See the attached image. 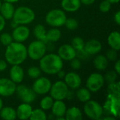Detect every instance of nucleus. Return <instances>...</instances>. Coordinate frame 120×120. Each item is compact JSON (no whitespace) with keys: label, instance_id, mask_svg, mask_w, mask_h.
Here are the masks:
<instances>
[{"label":"nucleus","instance_id":"c85d7f7f","mask_svg":"<svg viewBox=\"0 0 120 120\" xmlns=\"http://www.w3.org/2000/svg\"><path fill=\"white\" fill-rule=\"evenodd\" d=\"M53 104V98L51 96H46L43 98L40 102V106L42 110H47L51 108Z\"/></svg>","mask_w":120,"mask_h":120},{"label":"nucleus","instance_id":"6ab92c4d","mask_svg":"<svg viewBox=\"0 0 120 120\" xmlns=\"http://www.w3.org/2000/svg\"><path fill=\"white\" fill-rule=\"evenodd\" d=\"M62 8L68 12H74L77 11L81 6L80 0H62Z\"/></svg>","mask_w":120,"mask_h":120},{"label":"nucleus","instance_id":"20e7f679","mask_svg":"<svg viewBox=\"0 0 120 120\" xmlns=\"http://www.w3.org/2000/svg\"><path fill=\"white\" fill-rule=\"evenodd\" d=\"M27 56H29L30 58H32V60H40L46 53V44L39 40L34 41L32 43H30L28 48L27 49Z\"/></svg>","mask_w":120,"mask_h":120},{"label":"nucleus","instance_id":"1a4fd4ad","mask_svg":"<svg viewBox=\"0 0 120 120\" xmlns=\"http://www.w3.org/2000/svg\"><path fill=\"white\" fill-rule=\"evenodd\" d=\"M15 92L17 94L18 98L25 103L33 102L36 98V94L34 91L25 85H19L16 86Z\"/></svg>","mask_w":120,"mask_h":120},{"label":"nucleus","instance_id":"c756f323","mask_svg":"<svg viewBox=\"0 0 120 120\" xmlns=\"http://www.w3.org/2000/svg\"><path fill=\"white\" fill-rule=\"evenodd\" d=\"M84 44H85L84 42V40L81 37H76L72 39L71 46L75 49L76 51H80V50L84 49Z\"/></svg>","mask_w":120,"mask_h":120},{"label":"nucleus","instance_id":"393cba45","mask_svg":"<svg viewBox=\"0 0 120 120\" xmlns=\"http://www.w3.org/2000/svg\"><path fill=\"white\" fill-rule=\"evenodd\" d=\"M34 34L35 36V37H37V39L39 41H43L44 43H47L48 41L46 39V30L44 28V27L42 25H37L34 29Z\"/></svg>","mask_w":120,"mask_h":120},{"label":"nucleus","instance_id":"c03bdc74","mask_svg":"<svg viewBox=\"0 0 120 120\" xmlns=\"http://www.w3.org/2000/svg\"><path fill=\"white\" fill-rule=\"evenodd\" d=\"M73 96H74L73 91H68V94H67V96H66V98H67L68 100H71V99H72Z\"/></svg>","mask_w":120,"mask_h":120},{"label":"nucleus","instance_id":"f257e3e1","mask_svg":"<svg viewBox=\"0 0 120 120\" xmlns=\"http://www.w3.org/2000/svg\"><path fill=\"white\" fill-rule=\"evenodd\" d=\"M27 56V48L21 42H12L7 46L5 51V58L12 65L21 64L25 60Z\"/></svg>","mask_w":120,"mask_h":120},{"label":"nucleus","instance_id":"39448f33","mask_svg":"<svg viewBox=\"0 0 120 120\" xmlns=\"http://www.w3.org/2000/svg\"><path fill=\"white\" fill-rule=\"evenodd\" d=\"M45 19L46 23L51 26L61 27L65 24L67 18L63 11L60 9H53L46 14Z\"/></svg>","mask_w":120,"mask_h":120},{"label":"nucleus","instance_id":"ea45409f","mask_svg":"<svg viewBox=\"0 0 120 120\" xmlns=\"http://www.w3.org/2000/svg\"><path fill=\"white\" fill-rule=\"evenodd\" d=\"M115 20L116 22V23L117 25H120V11H118L116 14L115 15Z\"/></svg>","mask_w":120,"mask_h":120},{"label":"nucleus","instance_id":"9b49d317","mask_svg":"<svg viewBox=\"0 0 120 120\" xmlns=\"http://www.w3.org/2000/svg\"><path fill=\"white\" fill-rule=\"evenodd\" d=\"M15 83L7 78L0 79V95L2 96H10L15 93Z\"/></svg>","mask_w":120,"mask_h":120},{"label":"nucleus","instance_id":"3c124183","mask_svg":"<svg viewBox=\"0 0 120 120\" xmlns=\"http://www.w3.org/2000/svg\"><path fill=\"white\" fill-rule=\"evenodd\" d=\"M1 1H0V8H1Z\"/></svg>","mask_w":120,"mask_h":120},{"label":"nucleus","instance_id":"4be33fe9","mask_svg":"<svg viewBox=\"0 0 120 120\" xmlns=\"http://www.w3.org/2000/svg\"><path fill=\"white\" fill-rule=\"evenodd\" d=\"M108 44L116 51L120 49V34L118 32H112L108 38Z\"/></svg>","mask_w":120,"mask_h":120},{"label":"nucleus","instance_id":"aec40b11","mask_svg":"<svg viewBox=\"0 0 120 120\" xmlns=\"http://www.w3.org/2000/svg\"><path fill=\"white\" fill-rule=\"evenodd\" d=\"M53 115L56 117H64L66 112V105L62 101L56 100V102H53V104L51 107Z\"/></svg>","mask_w":120,"mask_h":120},{"label":"nucleus","instance_id":"7ed1b4c3","mask_svg":"<svg viewBox=\"0 0 120 120\" xmlns=\"http://www.w3.org/2000/svg\"><path fill=\"white\" fill-rule=\"evenodd\" d=\"M34 18L35 14L31 8L27 6H20L15 10L13 20L18 25H25L32 22Z\"/></svg>","mask_w":120,"mask_h":120},{"label":"nucleus","instance_id":"58836bf2","mask_svg":"<svg viewBox=\"0 0 120 120\" xmlns=\"http://www.w3.org/2000/svg\"><path fill=\"white\" fill-rule=\"evenodd\" d=\"M4 26H5V18L1 15H0V32L4 29Z\"/></svg>","mask_w":120,"mask_h":120},{"label":"nucleus","instance_id":"f704fd0d","mask_svg":"<svg viewBox=\"0 0 120 120\" xmlns=\"http://www.w3.org/2000/svg\"><path fill=\"white\" fill-rule=\"evenodd\" d=\"M106 58L108 60H111V61H115L117 60V51L112 49H110L107 51L106 53Z\"/></svg>","mask_w":120,"mask_h":120},{"label":"nucleus","instance_id":"72a5a7b5","mask_svg":"<svg viewBox=\"0 0 120 120\" xmlns=\"http://www.w3.org/2000/svg\"><path fill=\"white\" fill-rule=\"evenodd\" d=\"M0 41L4 46H8L13 42V37L8 33H3L0 36Z\"/></svg>","mask_w":120,"mask_h":120},{"label":"nucleus","instance_id":"a19ab883","mask_svg":"<svg viewBox=\"0 0 120 120\" xmlns=\"http://www.w3.org/2000/svg\"><path fill=\"white\" fill-rule=\"evenodd\" d=\"M115 70L119 75L120 73V60H117L115 65Z\"/></svg>","mask_w":120,"mask_h":120},{"label":"nucleus","instance_id":"c9c22d12","mask_svg":"<svg viewBox=\"0 0 120 120\" xmlns=\"http://www.w3.org/2000/svg\"><path fill=\"white\" fill-rule=\"evenodd\" d=\"M110 7H111V4L108 1L105 0V1H103L101 3L99 8H100L101 11H102L103 13H105V12H108V11H110Z\"/></svg>","mask_w":120,"mask_h":120},{"label":"nucleus","instance_id":"37998d69","mask_svg":"<svg viewBox=\"0 0 120 120\" xmlns=\"http://www.w3.org/2000/svg\"><path fill=\"white\" fill-rule=\"evenodd\" d=\"M56 74L58 75V77L59 78H60V79L64 78L65 76V72L64 71H63L62 70H60V71H58Z\"/></svg>","mask_w":120,"mask_h":120},{"label":"nucleus","instance_id":"412c9836","mask_svg":"<svg viewBox=\"0 0 120 120\" xmlns=\"http://www.w3.org/2000/svg\"><path fill=\"white\" fill-rule=\"evenodd\" d=\"M65 120H80L82 119V114L81 110L77 107H72L65 112Z\"/></svg>","mask_w":120,"mask_h":120},{"label":"nucleus","instance_id":"9d476101","mask_svg":"<svg viewBox=\"0 0 120 120\" xmlns=\"http://www.w3.org/2000/svg\"><path fill=\"white\" fill-rule=\"evenodd\" d=\"M51 81L46 77H40L38 78L33 84L32 90L36 94H46L50 91L51 86Z\"/></svg>","mask_w":120,"mask_h":120},{"label":"nucleus","instance_id":"f8f14e48","mask_svg":"<svg viewBox=\"0 0 120 120\" xmlns=\"http://www.w3.org/2000/svg\"><path fill=\"white\" fill-rule=\"evenodd\" d=\"M58 56L62 60H71L77 56V51L75 49L69 44H64L61 46L58 49Z\"/></svg>","mask_w":120,"mask_h":120},{"label":"nucleus","instance_id":"2eb2a0df","mask_svg":"<svg viewBox=\"0 0 120 120\" xmlns=\"http://www.w3.org/2000/svg\"><path fill=\"white\" fill-rule=\"evenodd\" d=\"M102 45L101 42L96 39H91L88 41L85 44L84 49L89 55H95L101 51Z\"/></svg>","mask_w":120,"mask_h":120},{"label":"nucleus","instance_id":"f03ea898","mask_svg":"<svg viewBox=\"0 0 120 120\" xmlns=\"http://www.w3.org/2000/svg\"><path fill=\"white\" fill-rule=\"evenodd\" d=\"M40 69L46 74L54 75L62 70L63 60L57 54L49 53L44 55L40 59Z\"/></svg>","mask_w":120,"mask_h":120},{"label":"nucleus","instance_id":"a211bd4d","mask_svg":"<svg viewBox=\"0 0 120 120\" xmlns=\"http://www.w3.org/2000/svg\"><path fill=\"white\" fill-rule=\"evenodd\" d=\"M14 11H15V8L12 3L5 1L4 3L1 4L0 12L1 13V15L5 19L8 20L13 18Z\"/></svg>","mask_w":120,"mask_h":120},{"label":"nucleus","instance_id":"8fccbe9b","mask_svg":"<svg viewBox=\"0 0 120 120\" xmlns=\"http://www.w3.org/2000/svg\"><path fill=\"white\" fill-rule=\"evenodd\" d=\"M2 107H3V102H2L1 98H0V110H1V109L2 108Z\"/></svg>","mask_w":120,"mask_h":120},{"label":"nucleus","instance_id":"e433bc0d","mask_svg":"<svg viewBox=\"0 0 120 120\" xmlns=\"http://www.w3.org/2000/svg\"><path fill=\"white\" fill-rule=\"evenodd\" d=\"M70 66L74 70H79L82 67V64L80 60L78 58H74L70 60Z\"/></svg>","mask_w":120,"mask_h":120},{"label":"nucleus","instance_id":"7c9ffc66","mask_svg":"<svg viewBox=\"0 0 120 120\" xmlns=\"http://www.w3.org/2000/svg\"><path fill=\"white\" fill-rule=\"evenodd\" d=\"M117 73L115 71H109L105 75L104 79L106 81L108 84H113L115 82L117 78Z\"/></svg>","mask_w":120,"mask_h":120},{"label":"nucleus","instance_id":"bb28decb","mask_svg":"<svg viewBox=\"0 0 120 120\" xmlns=\"http://www.w3.org/2000/svg\"><path fill=\"white\" fill-rule=\"evenodd\" d=\"M46 37L48 41L56 42L60 39L61 37V32L58 29H51L47 32V33H46Z\"/></svg>","mask_w":120,"mask_h":120},{"label":"nucleus","instance_id":"0eeeda50","mask_svg":"<svg viewBox=\"0 0 120 120\" xmlns=\"http://www.w3.org/2000/svg\"><path fill=\"white\" fill-rule=\"evenodd\" d=\"M68 91V86H67L65 82L63 81H58L55 82L53 85H51L49 91L51 96L53 99H55L56 101H62L66 98Z\"/></svg>","mask_w":120,"mask_h":120},{"label":"nucleus","instance_id":"dca6fc26","mask_svg":"<svg viewBox=\"0 0 120 120\" xmlns=\"http://www.w3.org/2000/svg\"><path fill=\"white\" fill-rule=\"evenodd\" d=\"M11 79L14 83H20L24 78V72L19 65H13L10 70Z\"/></svg>","mask_w":120,"mask_h":120},{"label":"nucleus","instance_id":"f3484780","mask_svg":"<svg viewBox=\"0 0 120 120\" xmlns=\"http://www.w3.org/2000/svg\"><path fill=\"white\" fill-rule=\"evenodd\" d=\"M32 109L29 103H22L20 105L16 110V115L20 120H27L30 118Z\"/></svg>","mask_w":120,"mask_h":120},{"label":"nucleus","instance_id":"5701e85b","mask_svg":"<svg viewBox=\"0 0 120 120\" xmlns=\"http://www.w3.org/2000/svg\"><path fill=\"white\" fill-rule=\"evenodd\" d=\"M94 65L97 70L102 71L107 68L108 65V60L103 55H98L94 58Z\"/></svg>","mask_w":120,"mask_h":120},{"label":"nucleus","instance_id":"4c0bfd02","mask_svg":"<svg viewBox=\"0 0 120 120\" xmlns=\"http://www.w3.org/2000/svg\"><path fill=\"white\" fill-rule=\"evenodd\" d=\"M7 68V63L3 60H0V72L4 71Z\"/></svg>","mask_w":120,"mask_h":120},{"label":"nucleus","instance_id":"423d86ee","mask_svg":"<svg viewBox=\"0 0 120 120\" xmlns=\"http://www.w3.org/2000/svg\"><path fill=\"white\" fill-rule=\"evenodd\" d=\"M84 111L86 115L92 120H99L103 113V109L98 102L89 100L86 102Z\"/></svg>","mask_w":120,"mask_h":120},{"label":"nucleus","instance_id":"ddd939ff","mask_svg":"<svg viewBox=\"0 0 120 120\" xmlns=\"http://www.w3.org/2000/svg\"><path fill=\"white\" fill-rule=\"evenodd\" d=\"M29 35H30L29 29L23 25L17 26L16 27H15L12 33L13 39H14L17 42L25 41L29 37Z\"/></svg>","mask_w":120,"mask_h":120},{"label":"nucleus","instance_id":"a878e982","mask_svg":"<svg viewBox=\"0 0 120 120\" xmlns=\"http://www.w3.org/2000/svg\"><path fill=\"white\" fill-rule=\"evenodd\" d=\"M76 96L79 101L86 103L91 98V91L86 88H81L77 91Z\"/></svg>","mask_w":120,"mask_h":120},{"label":"nucleus","instance_id":"4468645a","mask_svg":"<svg viewBox=\"0 0 120 120\" xmlns=\"http://www.w3.org/2000/svg\"><path fill=\"white\" fill-rule=\"evenodd\" d=\"M64 78L67 86L72 89H77L81 86L82 79L80 76L75 72H69L65 75Z\"/></svg>","mask_w":120,"mask_h":120},{"label":"nucleus","instance_id":"cd10ccee","mask_svg":"<svg viewBox=\"0 0 120 120\" xmlns=\"http://www.w3.org/2000/svg\"><path fill=\"white\" fill-rule=\"evenodd\" d=\"M32 120H46V115L41 109H36L32 111L30 117Z\"/></svg>","mask_w":120,"mask_h":120},{"label":"nucleus","instance_id":"de8ad7c7","mask_svg":"<svg viewBox=\"0 0 120 120\" xmlns=\"http://www.w3.org/2000/svg\"><path fill=\"white\" fill-rule=\"evenodd\" d=\"M103 120H115V117H104Z\"/></svg>","mask_w":120,"mask_h":120},{"label":"nucleus","instance_id":"2f4dec72","mask_svg":"<svg viewBox=\"0 0 120 120\" xmlns=\"http://www.w3.org/2000/svg\"><path fill=\"white\" fill-rule=\"evenodd\" d=\"M27 74L32 79H37L41 75V69L37 67H31L27 70Z\"/></svg>","mask_w":120,"mask_h":120},{"label":"nucleus","instance_id":"49530a36","mask_svg":"<svg viewBox=\"0 0 120 120\" xmlns=\"http://www.w3.org/2000/svg\"><path fill=\"white\" fill-rule=\"evenodd\" d=\"M4 1H6V2H10V3H14V2H17L19 0H4Z\"/></svg>","mask_w":120,"mask_h":120},{"label":"nucleus","instance_id":"09e8293b","mask_svg":"<svg viewBox=\"0 0 120 120\" xmlns=\"http://www.w3.org/2000/svg\"><path fill=\"white\" fill-rule=\"evenodd\" d=\"M56 120H65V118L63 117H56Z\"/></svg>","mask_w":120,"mask_h":120},{"label":"nucleus","instance_id":"6e6552de","mask_svg":"<svg viewBox=\"0 0 120 120\" xmlns=\"http://www.w3.org/2000/svg\"><path fill=\"white\" fill-rule=\"evenodd\" d=\"M105 83L104 77L99 73H93L87 79L86 87L92 92H96L99 91Z\"/></svg>","mask_w":120,"mask_h":120},{"label":"nucleus","instance_id":"79ce46f5","mask_svg":"<svg viewBox=\"0 0 120 120\" xmlns=\"http://www.w3.org/2000/svg\"><path fill=\"white\" fill-rule=\"evenodd\" d=\"M96 0H80L81 3L85 4V5H90L92 4Z\"/></svg>","mask_w":120,"mask_h":120},{"label":"nucleus","instance_id":"473e14b6","mask_svg":"<svg viewBox=\"0 0 120 120\" xmlns=\"http://www.w3.org/2000/svg\"><path fill=\"white\" fill-rule=\"evenodd\" d=\"M64 25H65V27L68 30H75L78 27V22H77V21L75 19L72 18H70L66 19Z\"/></svg>","mask_w":120,"mask_h":120},{"label":"nucleus","instance_id":"a18cd8bd","mask_svg":"<svg viewBox=\"0 0 120 120\" xmlns=\"http://www.w3.org/2000/svg\"><path fill=\"white\" fill-rule=\"evenodd\" d=\"M107 1H108L110 4H115V3H117V2H119V1H120V0H107Z\"/></svg>","mask_w":120,"mask_h":120},{"label":"nucleus","instance_id":"b1692460","mask_svg":"<svg viewBox=\"0 0 120 120\" xmlns=\"http://www.w3.org/2000/svg\"><path fill=\"white\" fill-rule=\"evenodd\" d=\"M0 116L6 120H13L17 117L16 111L11 107H6L1 109Z\"/></svg>","mask_w":120,"mask_h":120}]
</instances>
